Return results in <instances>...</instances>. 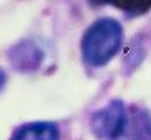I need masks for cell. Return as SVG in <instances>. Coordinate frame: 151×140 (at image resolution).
<instances>
[{"instance_id":"obj_5","label":"cell","mask_w":151,"mask_h":140,"mask_svg":"<svg viewBox=\"0 0 151 140\" xmlns=\"http://www.w3.org/2000/svg\"><path fill=\"white\" fill-rule=\"evenodd\" d=\"M4 80H6V76H4V73H3V70L0 69V89H1V86L4 85Z\"/></svg>"},{"instance_id":"obj_4","label":"cell","mask_w":151,"mask_h":140,"mask_svg":"<svg viewBox=\"0 0 151 140\" xmlns=\"http://www.w3.org/2000/svg\"><path fill=\"white\" fill-rule=\"evenodd\" d=\"M93 4H110L131 16H138L151 9V0H91Z\"/></svg>"},{"instance_id":"obj_3","label":"cell","mask_w":151,"mask_h":140,"mask_svg":"<svg viewBox=\"0 0 151 140\" xmlns=\"http://www.w3.org/2000/svg\"><path fill=\"white\" fill-rule=\"evenodd\" d=\"M59 137L60 133L56 124L38 121L19 127L10 140H59Z\"/></svg>"},{"instance_id":"obj_2","label":"cell","mask_w":151,"mask_h":140,"mask_svg":"<svg viewBox=\"0 0 151 140\" xmlns=\"http://www.w3.org/2000/svg\"><path fill=\"white\" fill-rule=\"evenodd\" d=\"M128 126L126 109L122 101L114 99L106 107L96 111L91 117L90 127L93 134L100 140L119 139Z\"/></svg>"},{"instance_id":"obj_1","label":"cell","mask_w":151,"mask_h":140,"mask_svg":"<svg viewBox=\"0 0 151 140\" xmlns=\"http://www.w3.org/2000/svg\"><path fill=\"white\" fill-rule=\"evenodd\" d=\"M123 41L122 25L111 18H101L96 21L82 37V55L84 60L100 67L107 64L119 51Z\"/></svg>"}]
</instances>
